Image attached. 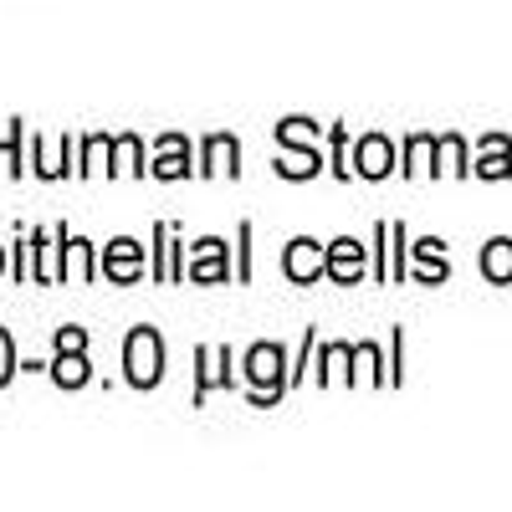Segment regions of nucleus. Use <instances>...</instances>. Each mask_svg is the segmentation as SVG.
Here are the masks:
<instances>
[{
  "instance_id": "ddd939ff",
  "label": "nucleus",
  "mask_w": 512,
  "mask_h": 512,
  "mask_svg": "<svg viewBox=\"0 0 512 512\" xmlns=\"http://www.w3.org/2000/svg\"><path fill=\"white\" fill-rule=\"evenodd\" d=\"M16 374V349H11V333L0 328V384H6Z\"/></svg>"
},
{
  "instance_id": "2eb2a0df",
  "label": "nucleus",
  "mask_w": 512,
  "mask_h": 512,
  "mask_svg": "<svg viewBox=\"0 0 512 512\" xmlns=\"http://www.w3.org/2000/svg\"><path fill=\"white\" fill-rule=\"evenodd\" d=\"M0 262H6V256H0Z\"/></svg>"
},
{
  "instance_id": "6e6552de",
  "label": "nucleus",
  "mask_w": 512,
  "mask_h": 512,
  "mask_svg": "<svg viewBox=\"0 0 512 512\" xmlns=\"http://www.w3.org/2000/svg\"><path fill=\"white\" fill-rule=\"evenodd\" d=\"M57 384H67V390H77V384H88V359H82V349H62L57 364H52Z\"/></svg>"
},
{
  "instance_id": "7ed1b4c3",
  "label": "nucleus",
  "mask_w": 512,
  "mask_h": 512,
  "mask_svg": "<svg viewBox=\"0 0 512 512\" xmlns=\"http://www.w3.org/2000/svg\"><path fill=\"white\" fill-rule=\"evenodd\" d=\"M246 379H251V384H277V390H282V349L256 344V349L246 354Z\"/></svg>"
},
{
  "instance_id": "4468645a",
  "label": "nucleus",
  "mask_w": 512,
  "mask_h": 512,
  "mask_svg": "<svg viewBox=\"0 0 512 512\" xmlns=\"http://www.w3.org/2000/svg\"><path fill=\"white\" fill-rule=\"evenodd\" d=\"M82 344H88V333H82V328H62L57 333V349H82Z\"/></svg>"
},
{
  "instance_id": "9d476101",
  "label": "nucleus",
  "mask_w": 512,
  "mask_h": 512,
  "mask_svg": "<svg viewBox=\"0 0 512 512\" xmlns=\"http://www.w3.org/2000/svg\"><path fill=\"white\" fill-rule=\"evenodd\" d=\"M482 267H487V277L507 282L512 277V241H492V251L482 256Z\"/></svg>"
},
{
  "instance_id": "9b49d317",
  "label": "nucleus",
  "mask_w": 512,
  "mask_h": 512,
  "mask_svg": "<svg viewBox=\"0 0 512 512\" xmlns=\"http://www.w3.org/2000/svg\"><path fill=\"white\" fill-rule=\"evenodd\" d=\"M277 169H282L287 180H308V175H318V149H308V154H287Z\"/></svg>"
},
{
  "instance_id": "20e7f679",
  "label": "nucleus",
  "mask_w": 512,
  "mask_h": 512,
  "mask_svg": "<svg viewBox=\"0 0 512 512\" xmlns=\"http://www.w3.org/2000/svg\"><path fill=\"white\" fill-rule=\"evenodd\" d=\"M390 159H395V154H390V144H384L379 134H369V139L359 144V154H354V164L364 169L369 180H379V175H390Z\"/></svg>"
},
{
  "instance_id": "1a4fd4ad",
  "label": "nucleus",
  "mask_w": 512,
  "mask_h": 512,
  "mask_svg": "<svg viewBox=\"0 0 512 512\" xmlns=\"http://www.w3.org/2000/svg\"><path fill=\"white\" fill-rule=\"evenodd\" d=\"M154 175H164V180L190 175V164H185V139H164V159L154 164Z\"/></svg>"
},
{
  "instance_id": "f257e3e1",
  "label": "nucleus",
  "mask_w": 512,
  "mask_h": 512,
  "mask_svg": "<svg viewBox=\"0 0 512 512\" xmlns=\"http://www.w3.org/2000/svg\"><path fill=\"white\" fill-rule=\"evenodd\" d=\"M123 369H128V384H139V390L159 384V374H164V344H159L154 328H134V333H128Z\"/></svg>"
},
{
  "instance_id": "0eeeda50",
  "label": "nucleus",
  "mask_w": 512,
  "mask_h": 512,
  "mask_svg": "<svg viewBox=\"0 0 512 512\" xmlns=\"http://www.w3.org/2000/svg\"><path fill=\"white\" fill-rule=\"evenodd\" d=\"M231 159H241V149H236L231 134H216V139L205 144V169H210V175H231V169H236Z\"/></svg>"
},
{
  "instance_id": "39448f33",
  "label": "nucleus",
  "mask_w": 512,
  "mask_h": 512,
  "mask_svg": "<svg viewBox=\"0 0 512 512\" xmlns=\"http://www.w3.org/2000/svg\"><path fill=\"white\" fill-rule=\"evenodd\" d=\"M359 267H364V246H359V241H333V251H328V272H333L338 282H354Z\"/></svg>"
},
{
  "instance_id": "423d86ee",
  "label": "nucleus",
  "mask_w": 512,
  "mask_h": 512,
  "mask_svg": "<svg viewBox=\"0 0 512 512\" xmlns=\"http://www.w3.org/2000/svg\"><path fill=\"white\" fill-rule=\"evenodd\" d=\"M108 277H118V282L139 277V241H113L108 246Z\"/></svg>"
},
{
  "instance_id": "f8f14e48",
  "label": "nucleus",
  "mask_w": 512,
  "mask_h": 512,
  "mask_svg": "<svg viewBox=\"0 0 512 512\" xmlns=\"http://www.w3.org/2000/svg\"><path fill=\"white\" fill-rule=\"evenodd\" d=\"M67 272H77V277H93V262H88V241H67Z\"/></svg>"
},
{
  "instance_id": "f03ea898",
  "label": "nucleus",
  "mask_w": 512,
  "mask_h": 512,
  "mask_svg": "<svg viewBox=\"0 0 512 512\" xmlns=\"http://www.w3.org/2000/svg\"><path fill=\"white\" fill-rule=\"evenodd\" d=\"M323 267H328V256L318 251V241L303 236V241H292V246H287V277H292V282H313Z\"/></svg>"
}]
</instances>
